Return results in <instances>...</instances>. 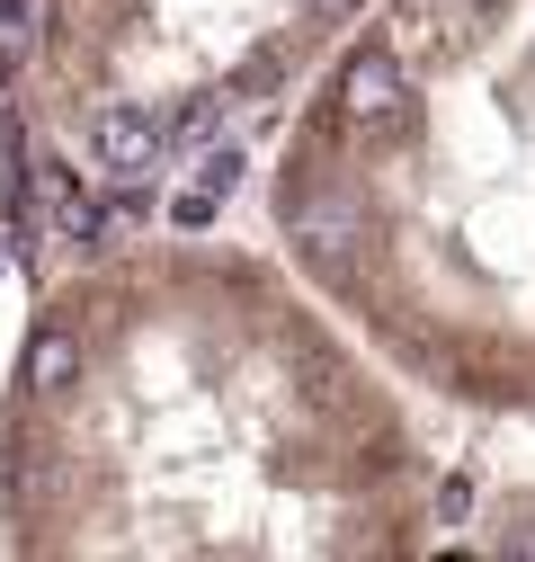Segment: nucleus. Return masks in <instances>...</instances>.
Listing matches in <instances>:
<instances>
[{
    "label": "nucleus",
    "instance_id": "f257e3e1",
    "mask_svg": "<svg viewBox=\"0 0 535 562\" xmlns=\"http://www.w3.org/2000/svg\"><path fill=\"white\" fill-rule=\"evenodd\" d=\"M90 153H99V170H116V179H144V170L161 161V125H152L144 108H107V116L90 125Z\"/></svg>",
    "mask_w": 535,
    "mask_h": 562
},
{
    "label": "nucleus",
    "instance_id": "f03ea898",
    "mask_svg": "<svg viewBox=\"0 0 535 562\" xmlns=\"http://www.w3.org/2000/svg\"><path fill=\"white\" fill-rule=\"evenodd\" d=\"M19 384H27V393H72V384H81V330H72V322H45V330L27 339V358H19Z\"/></svg>",
    "mask_w": 535,
    "mask_h": 562
}]
</instances>
